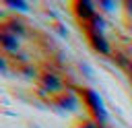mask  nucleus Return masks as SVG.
I'll use <instances>...</instances> for the list:
<instances>
[{
	"label": "nucleus",
	"instance_id": "0eeeda50",
	"mask_svg": "<svg viewBox=\"0 0 132 128\" xmlns=\"http://www.w3.org/2000/svg\"><path fill=\"white\" fill-rule=\"evenodd\" d=\"M29 37L33 39V43L43 52V56H52V54H56V52H60V47L56 45V41L52 39V35L47 33V31H41V29H33L31 33H29Z\"/></svg>",
	"mask_w": 132,
	"mask_h": 128
},
{
	"label": "nucleus",
	"instance_id": "6e6552de",
	"mask_svg": "<svg viewBox=\"0 0 132 128\" xmlns=\"http://www.w3.org/2000/svg\"><path fill=\"white\" fill-rule=\"evenodd\" d=\"M0 47H2V56L14 58L21 52V39L4 29H0Z\"/></svg>",
	"mask_w": 132,
	"mask_h": 128
},
{
	"label": "nucleus",
	"instance_id": "f03ea898",
	"mask_svg": "<svg viewBox=\"0 0 132 128\" xmlns=\"http://www.w3.org/2000/svg\"><path fill=\"white\" fill-rule=\"evenodd\" d=\"M76 93H78L80 105L85 107V116H89L97 124H105L107 122V111H105V105H103L99 93L91 87H76Z\"/></svg>",
	"mask_w": 132,
	"mask_h": 128
},
{
	"label": "nucleus",
	"instance_id": "7ed1b4c3",
	"mask_svg": "<svg viewBox=\"0 0 132 128\" xmlns=\"http://www.w3.org/2000/svg\"><path fill=\"white\" fill-rule=\"evenodd\" d=\"M35 85L39 87V89H43V91H47V93H60V91H64L66 87V83H64V78H62V74L56 70V68H52L45 60H41L39 62V66H37V76H35Z\"/></svg>",
	"mask_w": 132,
	"mask_h": 128
},
{
	"label": "nucleus",
	"instance_id": "9b49d317",
	"mask_svg": "<svg viewBox=\"0 0 132 128\" xmlns=\"http://www.w3.org/2000/svg\"><path fill=\"white\" fill-rule=\"evenodd\" d=\"M124 72L130 76V81H132V56H130V60H128V64L124 66Z\"/></svg>",
	"mask_w": 132,
	"mask_h": 128
},
{
	"label": "nucleus",
	"instance_id": "423d86ee",
	"mask_svg": "<svg viewBox=\"0 0 132 128\" xmlns=\"http://www.w3.org/2000/svg\"><path fill=\"white\" fill-rule=\"evenodd\" d=\"M47 103L54 105V107H58V109L74 111V109L78 107L80 99H78V93H74L72 89H64V91H60V93H54V95L50 97Z\"/></svg>",
	"mask_w": 132,
	"mask_h": 128
},
{
	"label": "nucleus",
	"instance_id": "f8f14e48",
	"mask_svg": "<svg viewBox=\"0 0 132 128\" xmlns=\"http://www.w3.org/2000/svg\"><path fill=\"white\" fill-rule=\"evenodd\" d=\"M130 83H132V81H130Z\"/></svg>",
	"mask_w": 132,
	"mask_h": 128
},
{
	"label": "nucleus",
	"instance_id": "39448f33",
	"mask_svg": "<svg viewBox=\"0 0 132 128\" xmlns=\"http://www.w3.org/2000/svg\"><path fill=\"white\" fill-rule=\"evenodd\" d=\"M68 8H70V12L74 14V19L78 21V25H87V23H91L93 19H97V10H95V4H91V2H87V0H74V2H70L68 4Z\"/></svg>",
	"mask_w": 132,
	"mask_h": 128
},
{
	"label": "nucleus",
	"instance_id": "20e7f679",
	"mask_svg": "<svg viewBox=\"0 0 132 128\" xmlns=\"http://www.w3.org/2000/svg\"><path fill=\"white\" fill-rule=\"evenodd\" d=\"M0 29L21 37V35H29L31 33V25L29 21L23 17V14H16V12H10V14H4L2 17V23H0Z\"/></svg>",
	"mask_w": 132,
	"mask_h": 128
},
{
	"label": "nucleus",
	"instance_id": "1a4fd4ad",
	"mask_svg": "<svg viewBox=\"0 0 132 128\" xmlns=\"http://www.w3.org/2000/svg\"><path fill=\"white\" fill-rule=\"evenodd\" d=\"M70 128H97V122H93L89 116H78L70 122Z\"/></svg>",
	"mask_w": 132,
	"mask_h": 128
},
{
	"label": "nucleus",
	"instance_id": "9d476101",
	"mask_svg": "<svg viewBox=\"0 0 132 128\" xmlns=\"http://www.w3.org/2000/svg\"><path fill=\"white\" fill-rule=\"evenodd\" d=\"M4 6H8V8H21V12H27V10H29V4H27V2H14V0H8V2H4Z\"/></svg>",
	"mask_w": 132,
	"mask_h": 128
},
{
	"label": "nucleus",
	"instance_id": "f257e3e1",
	"mask_svg": "<svg viewBox=\"0 0 132 128\" xmlns=\"http://www.w3.org/2000/svg\"><path fill=\"white\" fill-rule=\"evenodd\" d=\"M80 31H82L87 43H89L95 52H99V54H103V56H111L113 45H111L109 39L105 37V23H103L101 14H97V19H93L91 23L80 25Z\"/></svg>",
	"mask_w": 132,
	"mask_h": 128
}]
</instances>
